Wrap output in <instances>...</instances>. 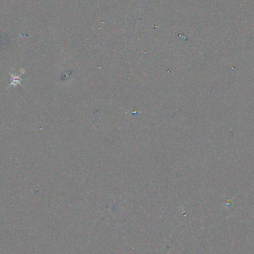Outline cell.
<instances>
[{"instance_id": "6da1fadb", "label": "cell", "mask_w": 254, "mask_h": 254, "mask_svg": "<svg viewBox=\"0 0 254 254\" xmlns=\"http://www.w3.org/2000/svg\"><path fill=\"white\" fill-rule=\"evenodd\" d=\"M11 77H12V78H11V85H14V86H16L17 84H19L21 86H22V83H21L22 78H21L20 77L17 76V75H13V74H11Z\"/></svg>"}]
</instances>
